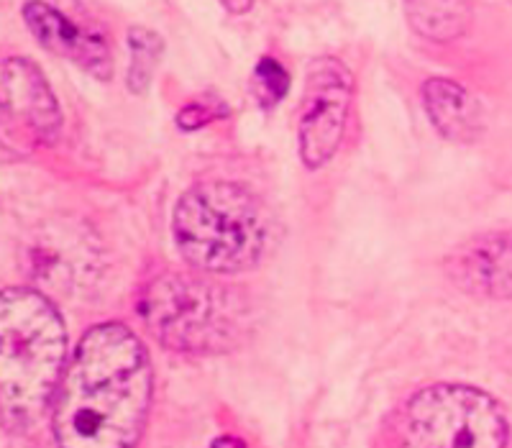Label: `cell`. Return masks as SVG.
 Instances as JSON below:
<instances>
[{
	"instance_id": "1",
	"label": "cell",
	"mask_w": 512,
	"mask_h": 448,
	"mask_svg": "<svg viewBox=\"0 0 512 448\" xmlns=\"http://www.w3.org/2000/svg\"><path fill=\"white\" fill-rule=\"evenodd\" d=\"M144 344L121 323H100L77 344L52 400V431L64 448L134 446L152 405Z\"/></svg>"
},
{
	"instance_id": "2",
	"label": "cell",
	"mask_w": 512,
	"mask_h": 448,
	"mask_svg": "<svg viewBox=\"0 0 512 448\" xmlns=\"http://www.w3.org/2000/svg\"><path fill=\"white\" fill-rule=\"evenodd\" d=\"M67 359V333L57 308L26 287L3 292L0 305V387L3 420L34 423L57 395Z\"/></svg>"
},
{
	"instance_id": "3",
	"label": "cell",
	"mask_w": 512,
	"mask_h": 448,
	"mask_svg": "<svg viewBox=\"0 0 512 448\" xmlns=\"http://www.w3.org/2000/svg\"><path fill=\"white\" fill-rule=\"evenodd\" d=\"M172 239L192 269L246 272L262 259L267 223L259 200L236 182H200L180 198Z\"/></svg>"
},
{
	"instance_id": "4",
	"label": "cell",
	"mask_w": 512,
	"mask_h": 448,
	"mask_svg": "<svg viewBox=\"0 0 512 448\" xmlns=\"http://www.w3.org/2000/svg\"><path fill=\"white\" fill-rule=\"evenodd\" d=\"M139 315L162 344L208 354L233 344L239 328L236 300L226 287L187 274H162L139 297Z\"/></svg>"
},
{
	"instance_id": "5",
	"label": "cell",
	"mask_w": 512,
	"mask_h": 448,
	"mask_svg": "<svg viewBox=\"0 0 512 448\" xmlns=\"http://www.w3.org/2000/svg\"><path fill=\"white\" fill-rule=\"evenodd\" d=\"M510 428L487 392L466 384H433L405 410V443L423 448H500Z\"/></svg>"
},
{
	"instance_id": "6",
	"label": "cell",
	"mask_w": 512,
	"mask_h": 448,
	"mask_svg": "<svg viewBox=\"0 0 512 448\" xmlns=\"http://www.w3.org/2000/svg\"><path fill=\"white\" fill-rule=\"evenodd\" d=\"M354 80L338 59L320 57L305 75L300 105V157L310 169H318L336 154L346 131Z\"/></svg>"
},
{
	"instance_id": "7",
	"label": "cell",
	"mask_w": 512,
	"mask_h": 448,
	"mask_svg": "<svg viewBox=\"0 0 512 448\" xmlns=\"http://www.w3.org/2000/svg\"><path fill=\"white\" fill-rule=\"evenodd\" d=\"M448 277L464 292L510 300L512 297V231L484 233L448 256Z\"/></svg>"
},
{
	"instance_id": "8",
	"label": "cell",
	"mask_w": 512,
	"mask_h": 448,
	"mask_svg": "<svg viewBox=\"0 0 512 448\" xmlns=\"http://www.w3.org/2000/svg\"><path fill=\"white\" fill-rule=\"evenodd\" d=\"M3 105L6 116L16 118L21 126L41 144H52L59 134L57 100L47 88V80L26 59H8L3 67Z\"/></svg>"
},
{
	"instance_id": "9",
	"label": "cell",
	"mask_w": 512,
	"mask_h": 448,
	"mask_svg": "<svg viewBox=\"0 0 512 448\" xmlns=\"http://www.w3.org/2000/svg\"><path fill=\"white\" fill-rule=\"evenodd\" d=\"M24 18L26 24H29L31 34L49 52L80 64L82 70L93 72L100 80L111 75V54H108V47H105V41L100 36L77 29L70 18H64L62 13L54 11L47 3H41V0L26 3Z\"/></svg>"
},
{
	"instance_id": "10",
	"label": "cell",
	"mask_w": 512,
	"mask_h": 448,
	"mask_svg": "<svg viewBox=\"0 0 512 448\" xmlns=\"http://www.w3.org/2000/svg\"><path fill=\"white\" fill-rule=\"evenodd\" d=\"M425 108L443 136L469 141L479 131V108L472 95L451 80H431L423 90Z\"/></svg>"
},
{
	"instance_id": "11",
	"label": "cell",
	"mask_w": 512,
	"mask_h": 448,
	"mask_svg": "<svg viewBox=\"0 0 512 448\" xmlns=\"http://www.w3.org/2000/svg\"><path fill=\"white\" fill-rule=\"evenodd\" d=\"M408 18L420 34L451 41L466 31L472 8L469 0H408Z\"/></svg>"
},
{
	"instance_id": "12",
	"label": "cell",
	"mask_w": 512,
	"mask_h": 448,
	"mask_svg": "<svg viewBox=\"0 0 512 448\" xmlns=\"http://www.w3.org/2000/svg\"><path fill=\"white\" fill-rule=\"evenodd\" d=\"M128 41H131V75H128V85H131V90H144L146 82L152 80V72L157 67L159 54H162V41L146 29H131L128 31Z\"/></svg>"
},
{
	"instance_id": "13",
	"label": "cell",
	"mask_w": 512,
	"mask_h": 448,
	"mask_svg": "<svg viewBox=\"0 0 512 448\" xmlns=\"http://www.w3.org/2000/svg\"><path fill=\"white\" fill-rule=\"evenodd\" d=\"M254 80H256V93L262 95V100L267 105L277 103V100L285 98L287 88H290V75L285 72L277 59H259L254 70Z\"/></svg>"
},
{
	"instance_id": "14",
	"label": "cell",
	"mask_w": 512,
	"mask_h": 448,
	"mask_svg": "<svg viewBox=\"0 0 512 448\" xmlns=\"http://www.w3.org/2000/svg\"><path fill=\"white\" fill-rule=\"evenodd\" d=\"M223 443H231V446H241V441H233V438H218V441H213V446H223Z\"/></svg>"
}]
</instances>
